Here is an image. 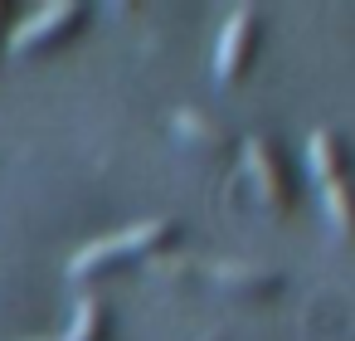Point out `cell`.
Instances as JSON below:
<instances>
[{"label": "cell", "mask_w": 355, "mask_h": 341, "mask_svg": "<svg viewBox=\"0 0 355 341\" xmlns=\"http://www.w3.org/2000/svg\"><path fill=\"white\" fill-rule=\"evenodd\" d=\"M205 278L224 283V288H239V292H277V273L272 268H258V263H229V258H214V263H200Z\"/></svg>", "instance_id": "cell-6"}, {"label": "cell", "mask_w": 355, "mask_h": 341, "mask_svg": "<svg viewBox=\"0 0 355 341\" xmlns=\"http://www.w3.org/2000/svg\"><path fill=\"white\" fill-rule=\"evenodd\" d=\"M306 161H311V171L321 181V200H326L331 224L345 239H355V176H350V156H345L340 137L331 127H316L306 137Z\"/></svg>", "instance_id": "cell-1"}, {"label": "cell", "mask_w": 355, "mask_h": 341, "mask_svg": "<svg viewBox=\"0 0 355 341\" xmlns=\"http://www.w3.org/2000/svg\"><path fill=\"white\" fill-rule=\"evenodd\" d=\"M243 166H248V176L258 181V195L272 205V210H287V200H292V190H287V176H282V161H277V147H268L263 137H243Z\"/></svg>", "instance_id": "cell-5"}, {"label": "cell", "mask_w": 355, "mask_h": 341, "mask_svg": "<svg viewBox=\"0 0 355 341\" xmlns=\"http://www.w3.org/2000/svg\"><path fill=\"white\" fill-rule=\"evenodd\" d=\"M253 49H258V10L253 6H239L224 20L219 40H214V74H219V83H234L248 69Z\"/></svg>", "instance_id": "cell-3"}, {"label": "cell", "mask_w": 355, "mask_h": 341, "mask_svg": "<svg viewBox=\"0 0 355 341\" xmlns=\"http://www.w3.org/2000/svg\"><path fill=\"white\" fill-rule=\"evenodd\" d=\"M103 336H107V307H103L98 297H78L69 331L54 336V341H103Z\"/></svg>", "instance_id": "cell-7"}, {"label": "cell", "mask_w": 355, "mask_h": 341, "mask_svg": "<svg viewBox=\"0 0 355 341\" xmlns=\"http://www.w3.org/2000/svg\"><path fill=\"white\" fill-rule=\"evenodd\" d=\"M175 234V219L171 215H161V219H141V224H132V229H117V234H107V239H93V244H83L73 258H69V273L73 278H93V273H103L107 263H117V258H151V249L156 244H166Z\"/></svg>", "instance_id": "cell-2"}, {"label": "cell", "mask_w": 355, "mask_h": 341, "mask_svg": "<svg viewBox=\"0 0 355 341\" xmlns=\"http://www.w3.org/2000/svg\"><path fill=\"white\" fill-rule=\"evenodd\" d=\"M175 127H180L190 142H205V147H234V132H229V127H219L214 117L195 113V108H180V113H175Z\"/></svg>", "instance_id": "cell-8"}, {"label": "cell", "mask_w": 355, "mask_h": 341, "mask_svg": "<svg viewBox=\"0 0 355 341\" xmlns=\"http://www.w3.org/2000/svg\"><path fill=\"white\" fill-rule=\"evenodd\" d=\"M88 20V6L83 0H54V6H44V10H35L15 35H10V49L15 54H30V49H40V44H54V40H64L73 25H83Z\"/></svg>", "instance_id": "cell-4"}]
</instances>
